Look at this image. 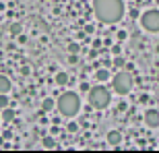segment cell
Wrapping results in <instances>:
<instances>
[{"mask_svg":"<svg viewBox=\"0 0 159 153\" xmlns=\"http://www.w3.org/2000/svg\"><path fill=\"white\" fill-rule=\"evenodd\" d=\"M93 12L101 23L114 25L124 17V2L122 0H93Z\"/></svg>","mask_w":159,"mask_h":153,"instance_id":"cell-1","label":"cell"},{"mask_svg":"<svg viewBox=\"0 0 159 153\" xmlns=\"http://www.w3.org/2000/svg\"><path fill=\"white\" fill-rule=\"evenodd\" d=\"M56 108H58V112L62 114V116L72 118L75 114H79V110H81V95L75 93V91H64L62 95H58Z\"/></svg>","mask_w":159,"mask_h":153,"instance_id":"cell-2","label":"cell"},{"mask_svg":"<svg viewBox=\"0 0 159 153\" xmlns=\"http://www.w3.org/2000/svg\"><path fill=\"white\" fill-rule=\"evenodd\" d=\"M87 97H89V104L95 108V110H103V108L110 106V101H112V93H110V89L103 87V85H95L87 91Z\"/></svg>","mask_w":159,"mask_h":153,"instance_id":"cell-3","label":"cell"},{"mask_svg":"<svg viewBox=\"0 0 159 153\" xmlns=\"http://www.w3.org/2000/svg\"><path fill=\"white\" fill-rule=\"evenodd\" d=\"M112 87H114V91H116V93L126 95V93H130V91H132V87H134V79H132V75H130L128 71H120V72H116V75H114Z\"/></svg>","mask_w":159,"mask_h":153,"instance_id":"cell-4","label":"cell"},{"mask_svg":"<svg viewBox=\"0 0 159 153\" xmlns=\"http://www.w3.org/2000/svg\"><path fill=\"white\" fill-rule=\"evenodd\" d=\"M141 27L149 33H159V8H151L141 15Z\"/></svg>","mask_w":159,"mask_h":153,"instance_id":"cell-5","label":"cell"},{"mask_svg":"<svg viewBox=\"0 0 159 153\" xmlns=\"http://www.w3.org/2000/svg\"><path fill=\"white\" fill-rule=\"evenodd\" d=\"M145 124H147L149 128H157L159 126V110H155V108L147 110L145 112Z\"/></svg>","mask_w":159,"mask_h":153,"instance_id":"cell-6","label":"cell"},{"mask_svg":"<svg viewBox=\"0 0 159 153\" xmlns=\"http://www.w3.org/2000/svg\"><path fill=\"white\" fill-rule=\"evenodd\" d=\"M106 141L110 147H120V143H122V135H120V130H110L106 137Z\"/></svg>","mask_w":159,"mask_h":153,"instance_id":"cell-7","label":"cell"},{"mask_svg":"<svg viewBox=\"0 0 159 153\" xmlns=\"http://www.w3.org/2000/svg\"><path fill=\"white\" fill-rule=\"evenodd\" d=\"M11 87H12L11 79H8L6 75H0V93H8V91H11Z\"/></svg>","mask_w":159,"mask_h":153,"instance_id":"cell-8","label":"cell"},{"mask_svg":"<svg viewBox=\"0 0 159 153\" xmlns=\"http://www.w3.org/2000/svg\"><path fill=\"white\" fill-rule=\"evenodd\" d=\"M54 83H56V85H60V87H64L66 83H68V75H66V72H56V76H54Z\"/></svg>","mask_w":159,"mask_h":153,"instance_id":"cell-9","label":"cell"},{"mask_svg":"<svg viewBox=\"0 0 159 153\" xmlns=\"http://www.w3.org/2000/svg\"><path fill=\"white\" fill-rule=\"evenodd\" d=\"M0 118H2L4 122H12V120H15V112H12L11 108L6 106L4 110H2V114H0Z\"/></svg>","mask_w":159,"mask_h":153,"instance_id":"cell-10","label":"cell"},{"mask_svg":"<svg viewBox=\"0 0 159 153\" xmlns=\"http://www.w3.org/2000/svg\"><path fill=\"white\" fill-rule=\"evenodd\" d=\"M107 79H110V71H106V68H99V71H95V81L103 83V81H107Z\"/></svg>","mask_w":159,"mask_h":153,"instance_id":"cell-11","label":"cell"},{"mask_svg":"<svg viewBox=\"0 0 159 153\" xmlns=\"http://www.w3.org/2000/svg\"><path fill=\"white\" fill-rule=\"evenodd\" d=\"M54 108H56V101H54L52 97H46V100L41 101V110H43V112H50Z\"/></svg>","mask_w":159,"mask_h":153,"instance_id":"cell-12","label":"cell"},{"mask_svg":"<svg viewBox=\"0 0 159 153\" xmlns=\"http://www.w3.org/2000/svg\"><path fill=\"white\" fill-rule=\"evenodd\" d=\"M21 31H23V25L21 23H12L11 25V35L15 37V35H21Z\"/></svg>","mask_w":159,"mask_h":153,"instance_id":"cell-13","label":"cell"},{"mask_svg":"<svg viewBox=\"0 0 159 153\" xmlns=\"http://www.w3.org/2000/svg\"><path fill=\"white\" fill-rule=\"evenodd\" d=\"M41 145H43L46 149H56V141H54L52 137H46V139L41 141Z\"/></svg>","mask_w":159,"mask_h":153,"instance_id":"cell-14","label":"cell"},{"mask_svg":"<svg viewBox=\"0 0 159 153\" xmlns=\"http://www.w3.org/2000/svg\"><path fill=\"white\" fill-rule=\"evenodd\" d=\"M6 106H11V100L6 97V93H0V110H4Z\"/></svg>","mask_w":159,"mask_h":153,"instance_id":"cell-15","label":"cell"},{"mask_svg":"<svg viewBox=\"0 0 159 153\" xmlns=\"http://www.w3.org/2000/svg\"><path fill=\"white\" fill-rule=\"evenodd\" d=\"M68 52L70 54H79L81 52V46H79L77 41H70V44H68Z\"/></svg>","mask_w":159,"mask_h":153,"instance_id":"cell-16","label":"cell"},{"mask_svg":"<svg viewBox=\"0 0 159 153\" xmlns=\"http://www.w3.org/2000/svg\"><path fill=\"white\" fill-rule=\"evenodd\" d=\"M66 130H68V132H77V130H79V124L77 122H70L68 126H66Z\"/></svg>","mask_w":159,"mask_h":153,"instance_id":"cell-17","label":"cell"},{"mask_svg":"<svg viewBox=\"0 0 159 153\" xmlns=\"http://www.w3.org/2000/svg\"><path fill=\"white\" fill-rule=\"evenodd\" d=\"M114 66H124V60L120 58V54L116 56V58H114Z\"/></svg>","mask_w":159,"mask_h":153,"instance_id":"cell-18","label":"cell"},{"mask_svg":"<svg viewBox=\"0 0 159 153\" xmlns=\"http://www.w3.org/2000/svg\"><path fill=\"white\" fill-rule=\"evenodd\" d=\"M2 137H4V141H11V139H12V130H4Z\"/></svg>","mask_w":159,"mask_h":153,"instance_id":"cell-19","label":"cell"},{"mask_svg":"<svg viewBox=\"0 0 159 153\" xmlns=\"http://www.w3.org/2000/svg\"><path fill=\"white\" fill-rule=\"evenodd\" d=\"M112 52H114V56H118V54L122 52V48H120V46H114V48H112Z\"/></svg>","mask_w":159,"mask_h":153,"instance_id":"cell-20","label":"cell"},{"mask_svg":"<svg viewBox=\"0 0 159 153\" xmlns=\"http://www.w3.org/2000/svg\"><path fill=\"white\" fill-rule=\"evenodd\" d=\"M126 37H128L126 31H118V39H126Z\"/></svg>","mask_w":159,"mask_h":153,"instance_id":"cell-21","label":"cell"},{"mask_svg":"<svg viewBox=\"0 0 159 153\" xmlns=\"http://www.w3.org/2000/svg\"><path fill=\"white\" fill-rule=\"evenodd\" d=\"M89 89H91V87H89V83H81V91H85V93H87Z\"/></svg>","mask_w":159,"mask_h":153,"instance_id":"cell-22","label":"cell"},{"mask_svg":"<svg viewBox=\"0 0 159 153\" xmlns=\"http://www.w3.org/2000/svg\"><path fill=\"white\" fill-rule=\"evenodd\" d=\"M2 143H4V137H0V145H2Z\"/></svg>","mask_w":159,"mask_h":153,"instance_id":"cell-23","label":"cell"},{"mask_svg":"<svg viewBox=\"0 0 159 153\" xmlns=\"http://www.w3.org/2000/svg\"><path fill=\"white\" fill-rule=\"evenodd\" d=\"M0 122H2V118H0Z\"/></svg>","mask_w":159,"mask_h":153,"instance_id":"cell-24","label":"cell"}]
</instances>
